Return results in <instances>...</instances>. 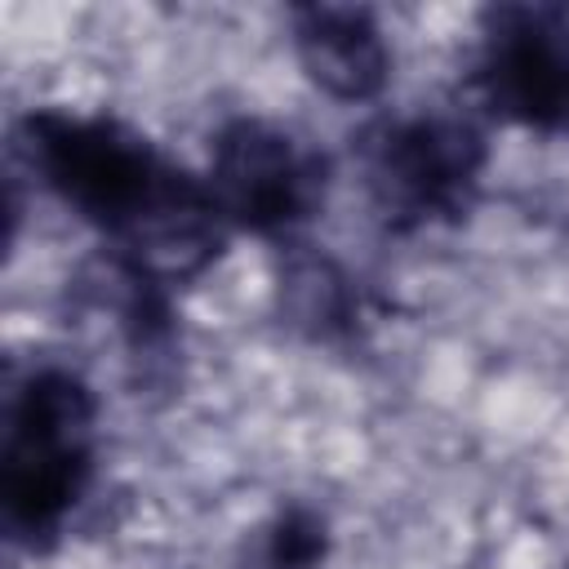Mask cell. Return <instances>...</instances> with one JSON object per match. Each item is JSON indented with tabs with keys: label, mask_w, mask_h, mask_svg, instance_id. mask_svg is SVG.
Masks as SVG:
<instances>
[{
	"label": "cell",
	"mask_w": 569,
	"mask_h": 569,
	"mask_svg": "<svg viewBox=\"0 0 569 569\" xmlns=\"http://www.w3.org/2000/svg\"><path fill=\"white\" fill-rule=\"evenodd\" d=\"M204 182L231 231L258 236L276 249L307 240V227L329 204L333 164L293 124L236 111L209 133Z\"/></svg>",
	"instance_id": "277c9868"
},
{
	"label": "cell",
	"mask_w": 569,
	"mask_h": 569,
	"mask_svg": "<svg viewBox=\"0 0 569 569\" xmlns=\"http://www.w3.org/2000/svg\"><path fill=\"white\" fill-rule=\"evenodd\" d=\"M80 298L93 316H107L129 369L138 373L142 387H164L178 373L182 356V316L169 280L156 271L98 249V258L76 276Z\"/></svg>",
	"instance_id": "ba28073f"
},
{
	"label": "cell",
	"mask_w": 569,
	"mask_h": 569,
	"mask_svg": "<svg viewBox=\"0 0 569 569\" xmlns=\"http://www.w3.org/2000/svg\"><path fill=\"white\" fill-rule=\"evenodd\" d=\"M351 164L373 222L387 236L467 227L489 173L480 116L445 102L391 107L351 133Z\"/></svg>",
	"instance_id": "3957f363"
},
{
	"label": "cell",
	"mask_w": 569,
	"mask_h": 569,
	"mask_svg": "<svg viewBox=\"0 0 569 569\" xmlns=\"http://www.w3.org/2000/svg\"><path fill=\"white\" fill-rule=\"evenodd\" d=\"M289 49L311 89L342 107H369L391 84V40L373 9L307 0L289 4Z\"/></svg>",
	"instance_id": "52a82bcc"
},
{
	"label": "cell",
	"mask_w": 569,
	"mask_h": 569,
	"mask_svg": "<svg viewBox=\"0 0 569 569\" xmlns=\"http://www.w3.org/2000/svg\"><path fill=\"white\" fill-rule=\"evenodd\" d=\"M276 320L307 347L356 356L378 329V298L351 262L316 240H289L271 253Z\"/></svg>",
	"instance_id": "8992f818"
},
{
	"label": "cell",
	"mask_w": 569,
	"mask_h": 569,
	"mask_svg": "<svg viewBox=\"0 0 569 569\" xmlns=\"http://www.w3.org/2000/svg\"><path fill=\"white\" fill-rule=\"evenodd\" d=\"M565 569H569V565H565Z\"/></svg>",
	"instance_id": "30bf717a"
},
{
	"label": "cell",
	"mask_w": 569,
	"mask_h": 569,
	"mask_svg": "<svg viewBox=\"0 0 569 569\" xmlns=\"http://www.w3.org/2000/svg\"><path fill=\"white\" fill-rule=\"evenodd\" d=\"M333 556V520L307 498H280L244 538V569H325Z\"/></svg>",
	"instance_id": "9c48e42d"
},
{
	"label": "cell",
	"mask_w": 569,
	"mask_h": 569,
	"mask_svg": "<svg viewBox=\"0 0 569 569\" xmlns=\"http://www.w3.org/2000/svg\"><path fill=\"white\" fill-rule=\"evenodd\" d=\"M13 160L84 222L102 249L169 284L204 276L231 240L204 173L169 156L151 133L84 107H31L13 120Z\"/></svg>",
	"instance_id": "6da1fadb"
},
{
	"label": "cell",
	"mask_w": 569,
	"mask_h": 569,
	"mask_svg": "<svg viewBox=\"0 0 569 569\" xmlns=\"http://www.w3.org/2000/svg\"><path fill=\"white\" fill-rule=\"evenodd\" d=\"M467 89L480 116L498 124L569 133V4H485L476 13Z\"/></svg>",
	"instance_id": "5b68a950"
},
{
	"label": "cell",
	"mask_w": 569,
	"mask_h": 569,
	"mask_svg": "<svg viewBox=\"0 0 569 569\" xmlns=\"http://www.w3.org/2000/svg\"><path fill=\"white\" fill-rule=\"evenodd\" d=\"M98 391L62 365H27L4 396L0 529L27 556H49L76 525L98 480Z\"/></svg>",
	"instance_id": "7a4b0ae2"
}]
</instances>
